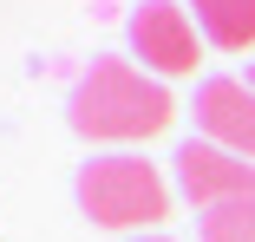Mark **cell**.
Returning a JSON list of instances; mask_svg holds the SVG:
<instances>
[{"label":"cell","mask_w":255,"mask_h":242,"mask_svg":"<svg viewBox=\"0 0 255 242\" xmlns=\"http://www.w3.org/2000/svg\"><path fill=\"white\" fill-rule=\"evenodd\" d=\"M203 242H255V197H236V203H216L203 210Z\"/></svg>","instance_id":"7"},{"label":"cell","mask_w":255,"mask_h":242,"mask_svg":"<svg viewBox=\"0 0 255 242\" xmlns=\"http://www.w3.org/2000/svg\"><path fill=\"white\" fill-rule=\"evenodd\" d=\"M196 131L255 164V85H242V79H203L196 85Z\"/></svg>","instance_id":"5"},{"label":"cell","mask_w":255,"mask_h":242,"mask_svg":"<svg viewBox=\"0 0 255 242\" xmlns=\"http://www.w3.org/2000/svg\"><path fill=\"white\" fill-rule=\"evenodd\" d=\"M79 210L105 229H157L170 216V183L157 177V164H144L131 151L92 157L79 170Z\"/></svg>","instance_id":"2"},{"label":"cell","mask_w":255,"mask_h":242,"mask_svg":"<svg viewBox=\"0 0 255 242\" xmlns=\"http://www.w3.org/2000/svg\"><path fill=\"white\" fill-rule=\"evenodd\" d=\"M137 242H170V236H137Z\"/></svg>","instance_id":"8"},{"label":"cell","mask_w":255,"mask_h":242,"mask_svg":"<svg viewBox=\"0 0 255 242\" xmlns=\"http://www.w3.org/2000/svg\"><path fill=\"white\" fill-rule=\"evenodd\" d=\"M177 118L170 92L157 79H144L125 59H92V72L72 85V131L92 144H131V137H157Z\"/></svg>","instance_id":"1"},{"label":"cell","mask_w":255,"mask_h":242,"mask_svg":"<svg viewBox=\"0 0 255 242\" xmlns=\"http://www.w3.org/2000/svg\"><path fill=\"white\" fill-rule=\"evenodd\" d=\"M131 46H137V59L150 72H164V79H183L196 72L203 59V39H196V20L183 7H170V0H144V7L131 13Z\"/></svg>","instance_id":"3"},{"label":"cell","mask_w":255,"mask_h":242,"mask_svg":"<svg viewBox=\"0 0 255 242\" xmlns=\"http://www.w3.org/2000/svg\"><path fill=\"white\" fill-rule=\"evenodd\" d=\"M249 85H255V66H249Z\"/></svg>","instance_id":"9"},{"label":"cell","mask_w":255,"mask_h":242,"mask_svg":"<svg viewBox=\"0 0 255 242\" xmlns=\"http://www.w3.org/2000/svg\"><path fill=\"white\" fill-rule=\"evenodd\" d=\"M190 7H196V26L210 46H223V53L255 46V0H190Z\"/></svg>","instance_id":"6"},{"label":"cell","mask_w":255,"mask_h":242,"mask_svg":"<svg viewBox=\"0 0 255 242\" xmlns=\"http://www.w3.org/2000/svg\"><path fill=\"white\" fill-rule=\"evenodd\" d=\"M177 190L196 203V210H216V203H236V197H255V164L223 151L210 137H190L177 151Z\"/></svg>","instance_id":"4"}]
</instances>
